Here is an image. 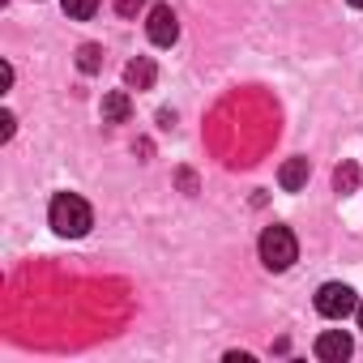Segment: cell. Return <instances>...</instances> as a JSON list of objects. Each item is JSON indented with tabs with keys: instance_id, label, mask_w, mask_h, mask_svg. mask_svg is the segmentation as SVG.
I'll use <instances>...</instances> for the list:
<instances>
[{
	"instance_id": "6",
	"label": "cell",
	"mask_w": 363,
	"mask_h": 363,
	"mask_svg": "<svg viewBox=\"0 0 363 363\" xmlns=\"http://www.w3.org/2000/svg\"><path fill=\"white\" fill-rule=\"evenodd\" d=\"M154 77H158V69H154V60H145V56H137V60L124 65V86H128V90H150Z\"/></svg>"
},
{
	"instance_id": "12",
	"label": "cell",
	"mask_w": 363,
	"mask_h": 363,
	"mask_svg": "<svg viewBox=\"0 0 363 363\" xmlns=\"http://www.w3.org/2000/svg\"><path fill=\"white\" fill-rule=\"evenodd\" d=\"M141 9H145V0H116V13L120 18H137Z\"/></svg>"
},
{
	"instance_id": "1",
	"label": "cell",
	"mask_w": 363,
	"mask_h": 363,
	"mask_svg": "<svg viewBox=\"0 0 363 363\" xmlns=\"http://www.w3.org/2000/svg\"><path fill=\"white\" fill-rule=\"evenodd\" d=\"M48 223H52L56 235L82 240V235L94 227V214H90V206H86L77 193H60V197H52V206H48Z\"/></svg>"
},
{
	"instance_id": "7",
	"label": "cell",
	"mask_w": 363,
	"mask_h": 363,
	"mask_svg": "<svg viewBox=\"0 0 363 363\" xmlns=\"http://www.w3.org/2000/svg\"><path fill=\"white\" fill-rule=\"evenodd\" d=\"M308 175H312L308 158H286V162H282V171H278V184H282L286 193H299V189L308 184Z\"/></svg>"
},
{
	"instance_id": "5",
	"label": "cell",
	"mask_w": 363,
	"mask_h": 363,
	"mask_svg": "<svg viewBox=\"0 0 363 363\" xmlns=\"http://www.w3.org/2000/svg\"><path fill=\"white\" fill-rule=\"evenodd\" d=\"M350 350H354V342L342 329H329L316 337V359H325V363H342V359H350Z\"/></svg>"
},
{
	"instance_id": "15",
	"label": "cell",
	"mask_w": 363,
	"mask_h": 363,
	"mask_svg": "<svg viewBox=\"0 0 363 363\" xmlns=\"http://www.w3.org/2000/svg\"><path fill=\"white\" fill-rule=\"evenodd\" d=\"M350 5H354V9H363V0H350Z\"/></svg>"
},
{
	"instance_id": "8",
	"label": "cell",
	"mask_w": 363,
	"mask_h": 363,
	"mask_svg": "<svg viewBox=\"0 0 363 363\" xmlns=\"http://www.w3.org/2000/svg\"><path fill=\"white\" fill-rule=\"evenodd\" d=\"M128 116H133L128 94H124V90H111V94L103 99V124H124Z\"/></svg>"
},
{
	"instance_id": "2",
	"label": "cell",
	"mask_w": 363,
	"mask_h": 363,
	"mask_svg": "<svg viewBox=\"0 0 363 363\" xmlns=\"http://www.w3.org/2000/svg\"><path fill=\"white\" fill-rule=\"evenodd\" d=\"M295 257H299V244H295L291 227H265L261 231V261H265V269L282 274V269L295 265Z\"/></svg>"
},
{
	"instance_id": "14",
	"label": "cell",
	"mask_w": 363,
	"mask_h": 363,
	"mask_svg": "<svg viewBox=\"0 0 363 363\" xmlns=\"http://www.w3.org/2000/svg\"><path fill=\"white\" fill-rule=\"evenodd\" d=\"M354 316H359V329H363V299H359V308H354Z\"/></svg>"
},
{
	"instance_id": "11",
	"label": "cell",
	"mask_w": 363,
	"mask_h": 363,
	"mask_svg": "<svg viewBox=\"0 0 363 363\" xmlns=\"http://www.w3.org/2000/svg\"><path fill=\"white\" fill-rule=\"evenodd\" d=\"M60 5H65V13H69V18L86 22V18H94V9H99V0H60Z\"/></svg>"
},
{
	"instance_id": "9",
	"label": "cell",
	"mask_w": 363,
	"mask_h": 363,
	"mask_svg": "<svg viewBox=\"0 0 363 363\" xmlns=\"http://www.w3.org/2000/svg\"><path fill=\"white\" fill-rule=\"evenodd\" d=\"M333 189H337V193H342V197H346V193H354V189H359V167H354V162H342V167H337V171H333Z\"/></svg>"
},
{
	"instance_id": "10",
	"label": "cell",
	"mask_w": 363,
	"mask_h": 363,
	"mask_svg": "<svg viewBox=\"0 0 363 363\" xmlns=\"http://www.w3.org/2000/svg\"><path fill=\"white\" fill-rule=\"evenodd\" d=\"M77 69L82 73H99L103 69V48L99 43H82L77 48Z\"/></svg>"
},
{
	"instance_id": "4",
	"label": "cell",
	"mask_w": 363,
	"mask_h": 363,
	"mask_svg": "<svg viewBox=\"0 0 363 363\" xmlns=\"http://www.w3.org/2000/svg\"><path fill=\"white\" fill-rule=\"evenodd\" d=\"M145 30H150V43L171 48V43L179 39V18H175V9H171V5H154V9H150V22H145Z\"/></svg>"
},
{
	"instance_id": "13",
	"label": "cell",
	"mask_w": 363,
	"mask_h": 363,
	"mask_svg": "<svg viewBox=\"0 0 363 363\" xmlns=\"http://www.w3.org/2000/svg\"><path fill=\"white\" fill-rule=\"evenodd\" d=\"M13 124H18V120H13L9 111H5V116H0V141H9V137H13Z\"/></svg>"
},
{
	"instance_id": "16",
	"label": "cell",
	"mask_w": 363,
	"mask_h": 363,
	"mask_svg": "<svg viewBox=\"0 0 363 363\" xmlns=\"http://www.w3.org/2000/svg\"><path fill=\"white\" fill-rule=\"evenodd\" d=\"M0 5H5V0H0Z\"/></svg>"
},
{
	"instance_id": "3",
	"label": "cell",
	"mask_w": 363,
	"mask_h": 363,
	"mask_svg": "<svg viewBox=\"0 0 363 363\" xmlns=\"http://www.w3.org/2000/svg\"><path fill=\"white\" fill-rule=\"evenodd\" d=\"M354 308H359V299H354V291H350L346 282H325V286L316 291V312L329 316V320H342V316H350Z\"/></svg>"
}]
</instances>
